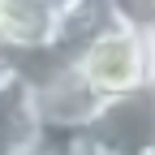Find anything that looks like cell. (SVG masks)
Wrapping results in <instances>:
<instances>
[{
	"label": "cell",
	"mask_w": 155,
	"mask_h": 155,
	"mask_svg": "<svg viewBox=\"0 0 155 155\" xmlns=\"http://www.w3.org/2000/svg\"><path fill=\"white\" fill-rule=\"evenodd\" d=\"M108 26H116L112 0H73V5L56 9V26H52V43L48 48L61 56V61L73 65Z\"/></svg>",
	"instance_id": "5b68a950"
},
{
	"label": "cell",
	"mask_w": 155,
	"mask_h": 155,
	"mask_svg": "<svg viewBox=\"0 0 155 155\" xmlns=\"http://www.w3.org/2000/svg\"><path fill=\"white\" fill-rule=\"evenodd\" d=\"M5 73H9V69H5V65H0V78H5Z\"/></svg>",
	"instance_id": "9c48e42d"
},
{
	"label": "cell",
	"mask_w": 155,
	"mask_h": 155,
	"mask_svg": "<svg viewBox=\"0 0 155 155\" xmlns=\"http://www.w3.org/2000/svg\"><path fill=\"white\" fill-rule=\"evenodd\" d=\"M56 9L48 0H0V61H9L17 52H35L52 43Z\"/></svg>",
	"instance_id": "277c9868"
},
{
	"label": "cell",
	"mask_w": 155,
	"mask_h": 155,
	"mask_svg": "<svg viewBox=\"0 0 155 155\" xmlns=\"http://www.w3.org/2000/svg\"><path fill=\"white\" fill-rule=\"evenodd\" d=\"M35 95V112H39V125L52 129V134H82L91 125V116L99 112V95L86 86V78L78 73V65L56 69L48 82L30 86Z\"/></svg>",
	"instance_id": "3957f363"
},
{
	"label": "cell",
	"mask_w": 155,
	"mask_h": 155,
	"mask_svg": "<svg viewBox=\"0 0 155 155\" xmlns=\"http://www.w3.org/2000/svg\"><path fill=\"white\" fill-rule=\"evenodd\" d=\"M48 5H52V9H65V5H73V0H48Z\"/></svg>",
	"instance_id": "ba28073f"
},
{
	"label": "cell",
	"mask_w": 155,
	"mask_h": 155,
	"mask_svg": "<svg viewBox=\"0 0 155 155\" xmlns=\"http://www.w3.org/2000/svg\"><path fill=\"white\" fill-rule=\"evenodd\" d=\"M151 43H155V35H151Z\"/></svg>",
	"instance_id": "30bf717a"
},
{
	"label": "cell",
	"mask_w": 155,
	"mask_h": 155,
	"mask_svg": "<svg viewBox=\"0 0 155 155\" xmlns=\"http://www.w3.org/2000/svg\"><path fill=\"white\" fill-rule=\"evenodd\" d=\"M73 65L99 99H116V95H134V91L155 86V43H151V35L129 30L121 22L108 26Z\"/></svg>",
	"instance_id": "6da1fadb"
},
{
	"label": "cell",
	"mask_w": 155,
	"mask_h": 155,
	"mask_svg": "<svg viewBox=\"0 0 155 155\" xmlns=\"http://www.w3.org/2000/svg\"><path fill=\"white\" fill-rule=\"evenodd\" d=\"M112 13L121 26L155 35V0H112Z\"/></svg>",
	"instance_id": "52a82bcc"
},
{
	"label": "cell",
	"mask_w": 155,
	"mask_h": 155,
	"mask_svg": "<svg viewBox=\"0 0 155 155\" xmlns=\"http://www.w3.org/2000/svg\"><path fill=\"white\" fill-rule=\"evenodd\" d=\"M91 155H155V86L104 99L82 129Z\"/></svg>",
	"instance_id": "7a4b0ae2"
},
{
	"label": "cell",
	"mask_w": 155,
	"mask_h": 155,
	"mask_svg": "<svg viewBox=\"0 0 155 155\" xmlns=\"http://www.w3.org/2000/svg\"><path fill=\"white\" fill-rule=\"evenodd\" d=\"M39 112H35V95L17 73L0 78V155H35L39 147Z\"/></svg>",
	"instance_id": "8992f818"
}]
</instances>
